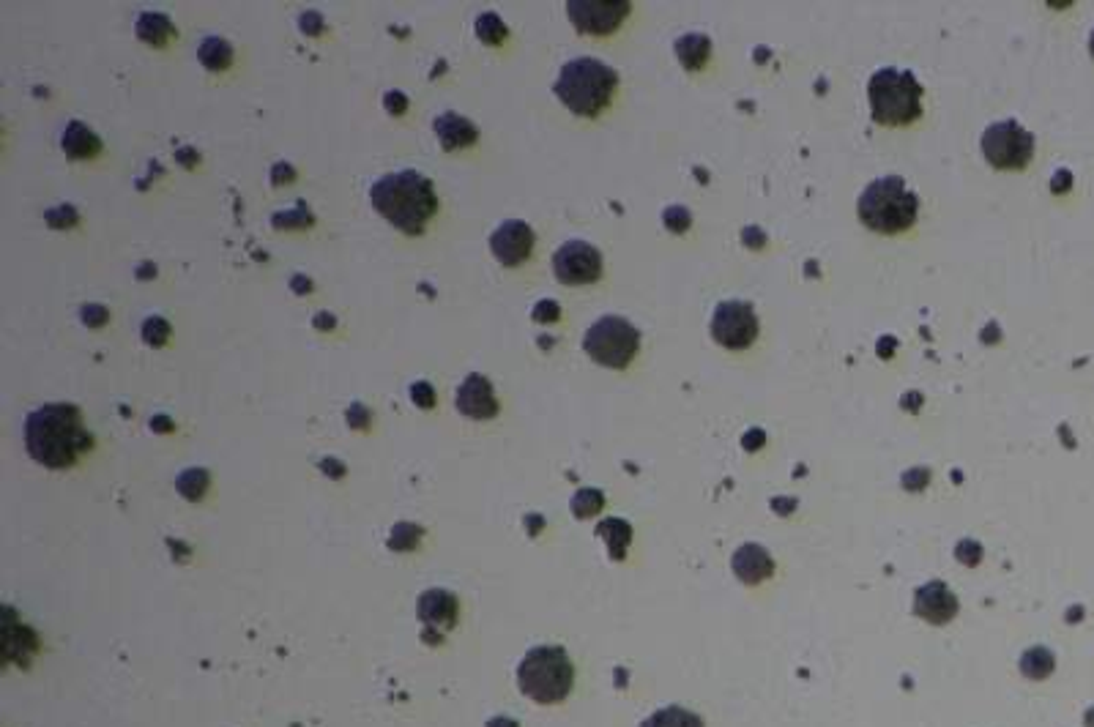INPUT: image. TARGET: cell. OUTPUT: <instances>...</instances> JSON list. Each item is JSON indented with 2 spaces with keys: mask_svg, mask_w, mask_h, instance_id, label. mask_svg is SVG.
<instances>
[{
  "mask_svg": "<svg viewBox=\"0 0 1094 727\" xmlns=\"http://www.w3.org/2000/svg\"><path fill=\"white\" fill-rule=\"evenodd\" d=\"M91 443L93 438L85 430L83 413L69 402L42 405L25 419L28 454L50 471L72 468L77 457L91 449Z\"/></svg>",
  "mask_w": 1094,
  "mask_h": 727,
  "instance_id": "6da1fadb",
  "label": "cell"
},
{
  "mask_svg": "<svg viewBox=\"0 0 1094 727\" xmlns=\"http://www.w3.org/2000/svg\"><path fill=\"white\" fill-rule=\"evenodd\" d=\"M370 203L389 225L408 236H419L438 211L433 181L416 170L381 175L370 189Z\"/></svg>",
  "mask_w": 1094,
  "mask_h": 727,
  "instance_id": "7a4b0ae2",
  "label": "cell"
},
{
  "mask_svg": "<svg viewBox=\"0 0 1094 727\" xmlns=\"http://www.w3.org/2000/svg\"><path fill=\"white\" fill-rule=\"evenodd\" d=\"M619 74L597 58H575L561 66L556 80V96L569 113L597 118L613 99Z\"/></svg>",
  "mask_w": 1094,
  "mask_h": 727,
  "instance_id": "3957f363",
  "label": "cell"
},
{
  "mask_svg": "<svg viewBox=\"0 0 1094 727\" xmlns=\"http://www.w3.org/2000/svg\"><path fill=\"white\" fill-rule=\"evenodd\" d=\"M859 222L881 236H895L917 222L919 200L900 175H884L870 181L859 195Z\"/></svg>",
  "mask_w": 1094,
  "mask_h": 727,
  "instance_id": "277c9868",
  "label": "cell"
},
{
  "mask_svg": "<svg viewBox=\"0 0 1094 727\" xmlns=\"http://www.w3.org/2000/svg\"><path fill=\"white\" fill-rule=\"evenodd\" d=\"M575 681V667L567 651L558 646H539L523 656L517 667V684L520 692L531 697L534 703L553 706L567 700Z\"/></svg>",
  "mask_w": 1094,
  "mask_h": 727,
  "instance_id": "5b68a950",
  "label": "cell"
},
{
  "mask_svg": "<svg viewBox=\"0 0 1094 727\" xmlns=\"http://www.w3.org/2000/svg\"><path fill=\"white\" fill-rule=\"evenodd\" d=\"M873 121L881 126H906L922 115V85L911 72L878 69L867 82Z\"/></svg>",
  "mask_w": 1094,
  "mask_h": 727,
  "instance_id": "8992f818",
  "label": "cell"
},
{
  "mask_svg": "<svg viewBox=\"0 0 1094 727\" xmlns=\"http://www.w3.org/2000/svg\"><path fill=\"white\" fill-rule=\"evenodd\" d=\"M640 331L632 326L630 320L619 315H605L586 331L583 337V350L591 359L610 369L630 367V361L638 356Z\"/></svg>",
  "mask_w": 1094,
  "mask_h": 727,
  "instance_id": "52a82bcc",
  "label": "cell"
},
{
  "mask_svg": "<svg viewBox=\"0 0 1094 727\" xmlns=\"http://www.w3.org/2000/svg\"><path fill=\"white\" fill-rule=\"evenodd\" d=\"M982 154L996 170H1023L1034 156V134L1012 118L991 123L982 132Z\"/></svg>",
  "mask_w": 1094,
  "mask_h": 727,
  "instance_id": "ba28073f",
  "label": "cell"
},
{
  "mask_svg": "<svg viewBox=\"0 0 1094 727\" xmlns=\"http://www.w3.org/2000/svg\"><path fill=\"white\" fill-rule=\"evenodd\" d=\"M712 337L728 350H747L758 337V315L744 301H723L712 315Z\"/></svg>",
  "mask_w": 1094,
  "mask_h": 727,
  "instance_id": "9c48e42d",
  "label": "cell"
},
{
  "mask_svg": "<svg viewBox=\"0 0 1094 727\" xmlns=\"http://www.w3.org/2000/svg\"><path fill=\"white\" fill-rule=\"evenodd\" d=\"M553 271L561 285H591L602 277V255L589 241H567L553 255Z\"/></svg>",
  "mask_w": 1094,
  "mask_h": 727,
  "instance_id": "30bf717a",
  "label": "cell"
},
{
  "mask_svg": "<svg viewBox=\"0 0 1094 727\" xmlns=\"http://www.w3.org/2000/svg\"><path fill=\"white\" fill-rule=\"evenodd\" d=\"M627 0H569L567 14L580 33L605 36L619 28L630 14Z\"/></svg>",
  "mask_w": 1094,
  "mask_h": 727,
  "instance_id": "8fae6325",
  "label": "cell"
},
{
  "mask_svg": "<svg viewBox=\"0 0 1094 727\" xmlns=\"http://www.w3.org/2000/svg\"><path fill=\"white\" fill-rule=\"evenodd\" d=\"M534 230L523 219H506L496 227V233L490 236V249L501 266L515 268L526 263L534 252Z\"/></svg>",
  "mask_w": 1094,
  "mask_h": 727,
  "instance_id": "7c38bea8",
  "label": "cell"
},
{
  "mask_svg": "<svg viewBox=\"0 0 1094 727\" xmlns=\"http://www.w3.org/2000/svg\"><path fill=\"white\" fill-rule=\"evenodd\" d=\"M457 596L444 588H430L419 596V618L424 624V640L441 643V635L446 629H452L457 621Z\"/></svg>",
  "mask_w": 1094,
  "mask_h": 727,
  "instance_id": "4fadbf2b",
  "label": "cell"
},
{
  "mask_svg": "<svg viewBox=\"0 0 1094 727\" xmlns=\"http://www.w3.org/2000/svg\"><path fill=\"white\" fill-rule=\"evenodd\" d=\"M457 410L468 416V419L485 421L498 416V400L493 394V383L479 375V372H471L468 378L460 383L457 389Z\"/></svg>",
  "mask_w": 1094,
  "mask_h": 727,
  "instance_id": "5bb4252c",
  "label": "cell"
},
{
  "mask_svg": "<svg viewBox=\"0 0 1094 727\" xmlns=\"http://www.w3.org/2000/svg\"><path fill=\"white\" fill-rule=\"evenodd\" d=\"M914 613L919 618H925L928 624H950L952 618L958 615V599L947 585L933 580V583L922 585L917 596H914Z\"/></svg>",
  "mask_w": 1094,
  "mask_h": 727,
  "instance_id": "9a60e30c",
  "label": "cell"
},
{
  "mask_svg": "<svg viewBox=\"0 0 1094 727\" xmlns=\"http://www.w3.org/2000/svg\"><path fill=\"white\" fill-rule=\"evenodd\" d=\"M731 566L744 585L764 583L766 577H772V572H775V561H772L769 550L761 547V544H742L733 553Z\"/></svg>",
  "mask_w": 1094,
  "mask_h": 727,
  "instance_id": "2e32d148",
  "label": "cell"
},
{
  "mask_svg": "<svg viewBox=\"0 0 1094 727\" xmlns=\"http://www.w3.org/2000/svg\"><path fill=\"white\" fill-rule=\"evenodd\" d=\"M435 134L444 145V151H460V148H468V145L476 143V126L468 118L457 113H444L435 118Z\"/></svg>",
  "mask_w": 1094,
  "mask_h": 727,
  "instance_id": "e0dca14e",
  "label": "cell"
},
{
  "mask_svg": "<svg viewBox=\"0 0 1094 727\" xmlns=\"http://www.w3.org/2000/svg\"><path fill=\"white\" fill-rule=\"evenodd\" d=\"M63 151H66V156H72V159H91V156L102 151V143H99V137L88 126L74 121L63 132Z\"/></svg>",
  "mask_w": 1094,
  "mask_h": 727,
  "instance_id": "ac0fdd59",
  "label": "cell"
},
{
  "mask_svg": "<svg viewBox=\"0 0 1094 727\" xmlns=\"http://www.w3.org/2000/svg\"><path fill=\"white\" fill-rule=\"evenodd\" d=\"M709 50H712V44L701 33H690L676 41V55L684 69H690V72H698L703 63L709 61Z\"/></svg>",
  "mask_w": 1094,
  "mask_h": 727,
  "instance_id": "d6986e66",
  "label": "cell"
},
{
  "mask_svg": "<svg viewBox=\"0 0 1094 727\" xmlns=\"http://www.w3.org/2000/svg\"><path fill=\"white\" fill-rule=\"evenodd\" d=\"M173 22L167 20L165 14H154V11H145L137 20V36L154 47H162L170 36H173Z\"/></svg>",
  "mask_w": 1094,
  "mask_h": 727,
  "instance_id": "ffe728a7",
  "label": "cell"
},
{
  "mask_svg": "<svg viewBox=\"0 0 1094 727\" xmlns=\"http://www.w3.org/2000/svg\"><path fill=\"white\" fill-rule=\"evenodd\" d=\"M1053 667H1056V659H1053L1051 651L1043 646L1029 648V651L1021 656V673L1026 678H1032V681H1043V678H1048L1053 673Z\"/></svg>",
  "mask_w": 1094,
  "mask_h": 727,
  "instance_id": "44dd1931",
  "label": "cell"
},
{
  "mask_svg": "<svg viewBox=\"0 0 1094 727\" xmlns=\"http://www.w3.org/2000/svg\"><path fill=\"white\" fill-rule=\"evenodd\" d=\"M197 55H200L203 66L211 69V72H225V69L230 66V61H233V50H230V44L225 39H217V36H211V39L203 41V44H200V50H197Z\"/></svg>",
  "mask_w": 1094,
  "mask_h": 727,
  "instance_id": "7402d4cb",
  "label": "cell"
},
{
  "mask_svg": "<svg viewBox=\"0 0 1094 727\" xmlns=\"http://www.w3.org/2000/svg\"><path fill=\"white\" fill-rule=\"evenodd\" d=\"M640 727H703L701 717H695L692 711L679 706H668L654 711Z\"/></svg>",
  "mask_w": 1094,
  "mask_h": 727,
  "instance_id": "603a6c76",
  "label": "cell"
},
{
  "mask_svg": "<svg viewBox=\"0 0 1094 727\" xmlns=\"http://www.w3.org/2000/svg\"><path fill=\"white\" fill-rule=\"evenodd\" d=\"M597 533L602 539H608L610 555L613 558H624V550H627V544L632 539L630 525L624 523V520H605V523H599Z\"/></svg>",
  "mask_w": 1094,
  "mask_h": 727,
  "instance_id": "cb8c5ba5",
  "label": "cell"
},
{
  "mask_svg": "<svg viewBox=\"0 0 1094 727\" xmlns=\"http://www.w3.org/2000/svg\"><path fill=\"white\" fill-rule=\"evenodd\" d=\"M476 36L485 41V44H493V47H496V44H501V41L506 39V25L498 20V14L487 11V14H482V17L476 20Z\"/></svg>",
  "mask_w": 1094,
  "mask_h": 727,
  "instance_id": "d4e9b609",
  "label": "cell"
},
{
  "mask_svg": "<svg viewBox=\"0 0 1094 727\" xmlns=\"http://www.w3.org/2000/svg\"><path fill=\"white\" fill-rule=\"evenodd\" d=\"M422 542V528L413 523H400L392 528V536H389V547L397 550V553H405V550H413L416 544Z\"/></svg>",
  "mask_w": 1094,
  "mask_h": 727,
  "instance_id": "484cf974",
  "label": "cell"
},
{
  "mask_svg": "<svg viewBox=\"0 0 1094 727\" xmlns=\"http://www.w3.org/2000/svg\"><path fill=\"white\" fill-rule=\"evenodd\" d=\"M602 506H605L602 492L591 490V487H583V490L572 498V512L578 514V517H591V514H597Z\"/></svg>",
  "mask_w": 1094,
  "mask_h": 727,
  "instance_id": "4316f807",
  "label": "cell"
},
{
  "mask_svg": "<svg viewBox=\"0 0 1094 727\" xmlns=\"http://www.w3.org/2000/svg\"><path fill=\"white\" fill-rule=\"evenodd\" d=\"M206 484H208V473L200 471V468H192V471H186L178 476V490L184 492L189 501H197V498L203 495V490H206Z\"/></svg>",
  "mask_w": 1094,
  "mask_h": 727,
  "instance_id": "83f0119b",
  "label": "cell"
},
{
  "mask_svg": "<svg viewBox=\"0 0 1094 727\" xmlns=\"http://www.w3.org/2000/svg\"><path fill=\"white\" fill-rule=\"evenodd\" d=\"M143 337L148 345H165L167 337H170V323L159 315H151V318L143 323Z\"/></svg>",
  "mask_w": 1094,
  "mask_h": 727,
  "instance_id": "f1b7e54d",
  "label": "cell"
},
{
  "mask_svg": "<svg viewBox=\"0 0 1094 727\" xmlns=\"http://www.w3.org/2000/svg\"><path fill=\"white\" fill-rule=\"evenodd\" d=\"M274 227H307L312 225L310 208L304 203H296V211H288V214H274Z\"/></svg>",
  "mask_w": 1094,
  "mask_h": 727,
  "instance_id": "f546056e",
  "label": "cell"
},
{
  "mask_svg": "<svg viewBox=\"0 0 1094 727\" xmlns=\"http://www.w3.org/2000/svg\"><path fill=\"white\" fill-rule=\"evenodd\" d=\"M411 400L419 405V408H433L435 405V389L427 383V380H416L411 386Z\"/></svg>",
  "mask_w": 1094,
  "mask_h": 727,
  "instance_id": "4dcf8cb0",
  "label": "cell"
},
{
  "mask_svg": "<svg viewBox=\"0 0 1094 727\" xmlns=\"http://www.w3.org/2000/svg\"><path fill=\"white\" fill-rule=\"evenodd\" d=\"M47 222H50L55 230H63V227H69L77 222V214H74L72 205H61V208H55V211L47 214Z\"/></svg>",
  "mask_w": 1094,
  "mask_h": 727,
  "instance_id": "1f68e13d",
  "label": "cell"
},
{
  "mask_svg": "<svg viewBox=\"0 0 1094 727\" xmlns=\"http://www.w3.org/2000/svg\"><path fill=\"white\" fill-rule=\"evenodd\" d=\"M107 320H110V309L102 307V304L83 307V323H88V326H104Z\"/></svg>",
  "mask_w": 1094,
  "mask_h": 727,
  "instance_id": "d6a6232c",
  "label": "cell"
},
{
  "mask_svg": "<svg viewBox=\"0 0 1094 727\" xmlns=\"http://www.w3.org/2000/svg\"><path fill=\"white\" fill-rule=\"evenodd\" d=\"M383 107L389 115H403L408 110V96L403 91H389L383 99Z\"/></svg>",
  "mask_w": 1094,
  "mask_h": 727,
  "instance_id": "836d02e7",
  "label": "cell"
},
{
  "mask_svg": "<svg viewBox=\"0 0 1094 727\" xmlns=\"http://www.w3.org/2000/svg\"><path fill=\"white\" fill-rule=\"evenodd\" d=\"M980 555H982V547L977 542H960L958 544V561L960 564H980Z\"/></svg>",
  "mask_w": 1094,
  "mask_h": 727,
  "instance_id": "e575fe53",
  "label": "cell"
},
{
  "mask_svg": "<svg viewBox=\"0 0 1094 727\" xmlns=\"http://www.w3.org/2000/svg\"><path fill=\"white\" fill-rule=\"evenodd\" d=\"M556 318H558L556 301H539L537 307H534V320H539V323H545V320H556Z\"/></svg>",
  "mask_w": 1094,
  "mask_h": 727,
  "instance_id": "d590c367",
  "label": "cell"
},
{
  "mask_svg": "<svg viewBox=\"0 0 1094 727\" xmlns=\"http://www.w3.org/2000/svg\"><path fill=\"white\" fill-rule=\"evenodd\" d=\"M348 421L353 427H367L370 424V410L364 408L362 402H353L351 410H348Z\"/></svg>",
  "mask_w": 1094,
  "mask_h": 727,
  "instance_id": "8d00e7d4",
  "label": "cell"
},
{
  "mask_svg": "<svg viewBox=\"0 0 1094 727\" xmlns=\"http://www.w3.org/2000/svg\"><path fill=\"white\" fill-rule=\"evenodd\" d=\"M301 28H304V33H320L323 31V17L315 14V11H307V14L301 17Z\"/></svg>",
  "mask_w": 1094,
  "mask_h": 727,
  "instance_id": "74e56055",
  "label": "cell"
},
{
  "mask_svg": "<svg viewBox=\"0 0 1094 727\" xmlns=\"http://www.w3.org/2000/svg\"><path fill=\"white\" fill-rule=\"evenodd\" d=\"M925 482H928V471H925V468H919V471L903 476V484H906L909 490H919Z\"/></svg>",
  "mask_w": 1094,
  "mask_h": 727,
  "instance_id": "f35d334b",
  "label": "cell"
},
{
  "mask_svg": "<svg viewBox=\"0 0 1094 727\" xmlns=\"http://www.w3.org/2000/svg\"><path fill=\"white\" fill-rule=\"evenodd\" d=\"M285 175V181H290V178H296V173H293V167L285 162H279L277 167H274V173H271V178H274V184H279V178Z\"/></svg>",
  "mask_w": 1094,
  "mask_h": 727,
  "instance_id": "ab89813d",
  "label": "cell"
},
{
  "mask_svg": "<svg viewBox=\"0 0 1094 727\" xmlns=\"http://www.w3.org/2000/svg\"><path fill=\"white\" fill-rule=\"evenodd\" d=\"M315 326H318V328H334V318H329L326 312H320V318L315 320Z\"/></svg>",
  "mask_w": 1094,
  "mask_h": 727,
  "instance_id": "60d3db41",
  "label": "cell"
},
{
  "mask_svg": "<svg viewBox=\"0 0 1094 727\" xmlns=\"http://www.w3.org/2000/svg\"><path fill=\"white\" fill-rule=\"evenodd\" d=\"M1089 52H1092V58H1094V31L1092 36H1089Z\"/></svg>",
  "mask_w": 1094,
  "mask_h": 727,
  "instance_id": "b9f144b4",
  "label": "cell"
}]
</instances>
